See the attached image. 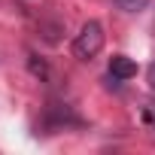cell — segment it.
<instances>
[{
    "label": "cell",
    "mask_w": 155,
    "mask_h": 155,
    "mask_svg": "<svg viewBox=\"0 0 155 155\" xmlns=\"http://www.w3.org/2000/svg\"><path fill=\"white\" fill-rule=\"evenodd\" d=\"M110 73H113V79H134L137 76V64L128 58V55H113L110 58Z\"/></svg>",
    "instance_id": "cell-2"
},
{
    "label": "cell",
    "mask_w": 155,
    "mask_h": 155,
    "mask_svg": "<svg viewBox=\"0 0 155 155\" xmlns=\"http://www.w3.org/2000/svg\"><path fill=\"white\" fill-rule=\"evenodd\" d=\"M116 3H119L125 12H140V9H146L149 0H116Z\"/></svg>",
    "instance_id": "cell-3"
},
{
    "label": "cell",
    "mask_w": 155,
    "mask_h": 155,
    "mask_svg": "<svg viewBox=\"0 0 155 155\" xmlns=\"http://www.w3.org/2000/svg\"><path fill=\"white\" fill-rule=\"evenodd\" d=\"M101 49H104V28H101V21H85L82 31L73 40V55L82 58V61H91Z\"/></svg>",
    "instance_id": "cell-1"
},
{
    "label": "cell",
    "mask_w": 155,
    "mask_h": 155,
    "mask_svg": "<svg viewBox=\"0 0 155 155\" xmlns=\"http://www.w3.org/2000/svg\"><path fill=\"white\" fill-rule=\"evenodd\" d=\"M149 85H152V91H155V64H149Z\"/></svg>",
    "instance_id": "cell-4"
}]
</instances>
